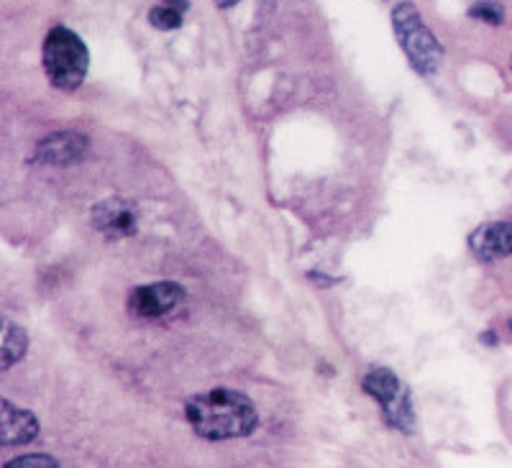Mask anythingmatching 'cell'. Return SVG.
<instances>
[{
	"mask_svg": "<svg viewBox=\"0 0 512 468\" xmlns=\"http://www.w3.org/2000/svg\"><path fill=\"white\" fill-rule=\"evenodd\" d=\"M88 151V139L75 131H54L47 139H41L36 146V159L54 167H67V164L80 162Z\"/></svg>",
	"mask_w": 512,
	"mask_h": 468,
	"instance_id": "8992f818",
	"label": "cell"
},
{
	"mask_svg": "<svg viewBox=\"0 0 512 468\" xmlns=\"http://www.w3.org/2000/svg\"><path fill=\"white\" fill-rule=\"evenodd\" d=\"M0 435L6 445L31 443L39 438V422L29 410L11 405V399L0 402Z\"/></svg>",
	"mask_w": 512,
	"mask_h": 468,
	"instance_id": "ba28073f",
	"label": "cell"
},
{
	"mask_svg": "<svg viewBox=\"0 0 512 468\" xmlns=\"http://www.w3.org/2000/svg\"><path fill=\"white\" fill-rule=\"evenodd\" d=\"M469 16L479 18V21L489 26H500L505 21V8L497 0H479V3L469 8Z\"/></svg>",
	"mask_w": 512,
	"mask_h": 468,
	"instance_id": "8fae6325",
	"label": "cell"
},
{
	"mask_svg": "<svg viewBox=\"0 0 512 468\" xmlns=\"http://www.w3.org/2000/svg\"><path fill=\"white\" fill-rule=\"evenodd\" d=\"M218 3V8H231V6H236V3H241V0H216Z\"/></svg>",
	"mask_w": 512,
	"mask_h": 468,
	"instance_id": "9a60e30c",
	"label": "cell"
},
{
	"mask_svg": "<svg viewBox=\"0 0 512 468\" xmlns=\"http://www.w3.org/2000/svg\"><path fill=\"white\" fill-rule=\"evenodd\" d=\"M361 384H364V392L377 399V405L382 407V415L387 420V425H392L400 433H413V397H410V389L402 384V379L395 371L379 366V369L369 371Z\"/></svg>",
	"mask_w": 512,
	"mask_h": 468,
	"instance_id": "277c9868",
	"label": "cell"
},
{
	"mask_svg": "<svg viewBox=\"0 0 512 468\" xmlns=\"http://www.w3.org/2000/svg\"><path fill=\"white\" fill-rule=\"evenodd\" d=\"M474 256L482 261H500L512 256V223L497 220V223H484L469 238Z\"/></svg>",
	"mask_w": 512,
	"mask_h": 468,
	"instance_id": "52a82bcc",
	"label": "cell"
},
{
	"mask_svg": "<svg viewBox=\"0 0 512 468\" xmlns=\"http://www.w3.org/2000/svg\"><path fill=\"white\" fill-rule=\"evenodd\" d=\"M93 226L111 238L131 236L136 231V213L123 200H105L93 210Z\"/></svg>",
	"mask_w": 512,
	"mask_h": 468,
	"instance_id": "9c48e42d",
	"label": "cell"
},
{
	"mask_svg": "<svg viewBox=\"0 0 512 468\" xmlns=\"http://www.w3.org/2000/svg\"><path fill=\"white\" fill-rule=\"evenodd\" d=\"M185 300V289L180 284L172 282H159L149 284V287H139L131 292V300H128V310L136 318H164L169 312L175 310L180 302Z\"/></svg>",
	"mask_w": 512,
	"mask_h": 468,
	"instance_id": "5b68a950",
	"label": "cell"
},
{
	"mask_svg": "<svg viewBox=\"0 0 512 468\" xmlns=\"http://www.w3.org/2000/svg\"><path fill=\"white\" fill-rule=\"evenodd\" d=\"M41 62L57 90H77L88 75L90 54L85 41L67 26H54L44 39Z\"/></svg>",
	"mask_w": 512,
	"mask_h": 468,
	"instance_id": "7a4b0ae2",
	"label": "cell"
},
{
	"mask_svg": "<svg viewBox=\"0 0 512 468\" xmlns=\"http://www.w3.org/2000/svg\"><path fill=\"white\" fill-rule=\"evenodd\" d=\"M392 26H395V36L408 62L420 75H433L441 67L443 47L438 44L433 31L423 24L413 3H400L392 11Z\"/></svg>",
	"mask_w": 512,
	"mask_h": 468,
	"instance_id": "3957f363",
	"label": "cell"
},
{
	"mask_svg": "<svg viewBox=\"0 0 512 468\" xmlns=\"http://www.w3.org/2000/svg\"><path fill=\"white\" fill-rule=\"evenodd\" d=\"M182 16H185V13L175 11V8L157 6L152 8V13H149V24L159 31H175L182 26Z\"/></svg>",
	"mask_w": 512,
	"mask_h": 468,
	"instance_id": "7c38bea8",
	"label": "cell"
},
{
	"mask_svg": "<svg viewBox=\"0 0 512 468\" xmlns=\"http://www.w3.org/2000/svg\"><path fill=\"white\" fill-rule=\"evenodd\" d=\"M510 333H512V320H510Z\"/></svg>",
	"mask_w": 512,
	"mask_h": 468,
	"instance_id": "2e32d148",
	"label": "cell"
},
{
	"mask_svg": "<svg viewBox=\"0 0 512 468\" xmlns=\"http://www.w3.org/2000/svg\"><path fill=\"white\" fill-rule=\"evenodd\" d=\"M164 6H167V8H175V11L185 13L187 6H190V0H164Z\"/></svg>",
	"mask_w": 512,
	"mask_h": 468,
	"instance_id": "5bb4252c",
	"label": "cell"
},
{
	"mask_svg": "<svg viewBox=\"0 0 512 468\" xmlns=\"http://www.w3.org/2000/svg\"><path fill=\"white\" fill-rule=\"evenodd\" d=\"M3 468H59V463L57 458L47 456V453H29V456L13 458Z\"/></svg>",
	"mask_w": 512,
	"mask_h": 468,
	"instance_id": "4fadbf2b",
	"label": "cell"
},
{
	"mask_svg": "<svg viewBox=\"0 0 512 468\" xmlns=\"http://www.w3.org/2000/svg\"><path fill=\"white\" fill-rule=\"evenodd\" d=\"M26 348H29V338L18 325H13L11 320L3 318V348H0V369L8 371L16 361H21L26 356Z\"/></svg>",
	"mask_w": 512,
	"mask_h": 468,
	"instance_id": "30bf717a",
	"label": "cell"
},
{
	"mask_svg": "<svg viewBox=\"0 0 512 468\" xmlns=\"http://www.w3.org/2000/svg\"><path fill=\"white\" fill-rule=\"evenodd\" d=\"M185 415L195 435L205 440L246 438L259 425V412L246 394L210 389L187 399Z\"/></svg>",
	"mask_w": 512,
	"mask_h": 468,
	"instance_id": "6da1fadb",
	"label": "cell"
}]
</instances>
